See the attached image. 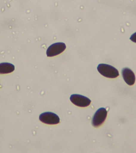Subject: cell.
Masks as SVG:
<instances>
[{"label": "cell", "mask_w": 136, "mask_h": 153, "mask_svg": "<svg viewBox=\"0 0 136 153\" xmlns=\"http://www.w3.org/2000/svg\"><path fill=\"white\" fill-rule=\"evenodd\" d=\"M97 69L99 72L105 77L115 78L119 75L118 69L109 65L100 64L98 65Z\"/></svg>", "instance_id": "obj_1"}, {"label": "cell", "mask_w": 136, "mask_h": 153, "mask_svg": "<svg viewBox=\"0 0 136 153\" xmlns=\"http://www.w3.org/2000/svg\"><path fill=\"white\" fill-rule=\"evenodd\" d=\"M107 116V111L104 108H101L95 112L92 119V124L95 127L100 126L105 121Z\"/></svg>", "instance_id": "obj_2"}, {"label": "cell", "mask_w": 136, "mask_h": 153, "mask_svg": "<svg viewBox=\"0 0 136 153\" xmlns=\"http://www.w3.org/2000/svg\"><path fill=\"white\" fill-rule=\"evenodd\" d=\"M39 119L42 123L48 124H56L60 123L59 117L51 112L42 113L39 116Z\"/></svg>", "instance_id": "obj_3"}, {"label": "cell", "mask_w": 136, "mask_h": 153, "mask_svg": "<svg viewBox=\"0 0 136 153\" xmlns=\"http://www.w3.org/2000/svg\"><path fill=\"white\" fill-rule=\"evenodd\" d=\"M66 48L65 44L63 42L55 43L50 45L47 50V57H53L63 52Z\"/></svg>", "instance_id": "obj_4"}, {"label": "cell", "mask_w": 136, "mask_h": 153, "mask_svg": "<svg viewBox=\"0 0 136 153\" xmlns=\"http://www.w3.org/2000/svg\"><path fill=\"white\" fill-rule=\"evenodd\" d=\"M70 100L76 106L85 107L90 105L91 100L86 97L78 94H73L70 96Z\"/></svg>", "instance_id": "obj_5"}, {"label": "cell", "mask_w": 136, "mask_h": 153, "mask_svg": "<svg viewBox=\"0 0 136 153\" xmlns=\"http://www.w3.org/2000/svg\"><path fill=\"white\" fill-rule=\"evenodd\" d=\"M122 74L124 81L129 85H132L135 81L134 73L128 68H124L122 70Z\"/></svg>", "instance_id": "obj_6"}, {"label": "cell", "mask_w": 136, "mask_h": 153, "mask_svg": "<svg viewBox=\"0 0 136 153\" xmlns=\"http://www.w3.org/2000/svg\"><path fill=\"white\" fill-rule=\"evenodd\" d=\"M14 66L10 63H0V74H9L14 71Z\"/></svg>", "instance_id": "obj_7"}, {"label": "cell", "mask_w": 136, "mask_h": 153, "mask_svg": "<svg viewBox=\"0 0 136 153\" xmlns=\"http://www.w3.org/2000/svg\"><path fill=\"white\" fill-rule=\"evenodd\" d=\"M130 39L134 42L136 43V32L133 33L131 37H130Z\"/></svg>", "instance_id": "obj_8"}]
</instances>
